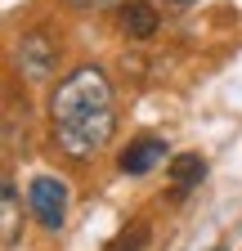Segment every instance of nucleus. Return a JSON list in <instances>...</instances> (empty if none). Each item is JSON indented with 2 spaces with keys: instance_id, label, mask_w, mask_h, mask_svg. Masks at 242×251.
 I'll return each mask as SVG.
<instances>
[{
  "instance_id": "nucleus-9",
  "label": "nucleus",
  "mask_w": 242,
  "mask_h": 251,
  "mask_svg": "<svg viewBox=\"0 0 242 251\" xmlns=\"http://www.w3.org/2000/svg\"><path fill=\"white\" fill-rule=\"evenodd\" d=\"M68 5H72V9H108L112 0H68Z\"/></svg>"
},
{
  "instance_id": "nucleus-5",
  "label": "nucleus",
  "mask_w": 242,
  "mask_h": 251,
  "mask_svg": "<svg viewBox=\"0 0 242 251\" xmlns=\"http://www.w3.org/2000/svg\"><path fill=\"white\" fill-rule=\"evenodd\" d=\"M117 27L126 31V36H135V41H148L162 27V14H157L153 0H126V5L117 9Z\"/></svg>"
},
{
  "instance_id": "nucleus-2",
  "label": "nucleus",
  "mask_w": 242,
  "mask_h": 251,
  "mask_svg": "<svg viewBox=\"0 0 242 251\" xmlns=\"http://www.w3.org/2000/svg\"><path fill=\"white\" fill-rule=\"evenodd\" d=\"M27 211L36 215V225L45 233H58L68 225V184L58 175H36L27 184Z\"/></svg>"
},
{
  "instance_id": "nucleus-10",
  "label": "nucleus",
  "mask_w": 242,
  "mask_h": 251,
  "mask_svg": "<svg viewBox=\"0 0 242 251\" xmlns=\"http://www.w3.org/2000/svg\"><path fill=\"white\" fill-rule=\"evenodd\" d=\"M170 5H193V0H170Z\"/></svg>"
},
{
  "instance_id": "nucleus-6",
  "label": "nucleus",
  "mask_w": 242,
  "mask_h": 251,
  "mask_svg": "<svg viewBox=\"0 0 242 251\" xmlns=\"http://www.w3.org/2000/svg\"><path fill=\"white\" fill-rule=\"evenodd\" d=\"M206 179V157L202 152H179L170 157V184H175V198H184L193 184Z\"/></svg>"
},
{
  "instance_id": "nucleus-8",
  "label": "nucleus",
  "mask_w": 242,
  "mask_h": 251,
  "mask_svg": "<svg viewBox=\"0 0 242 251\" xmlns=\"http://www.w3.org/2000/svg\"><path fill=\"white\" fill-rule=\"evenodd\" d=\"M148 238H153V225H148V220H135V225H126V229L112 238V247H108V251H144V247H148Z\"/></svg>"
},
{
  "instance_id": "nucleus-7",
  "label": "nucleus",
  "mask_w": 242,
  "mask_h": 251,
  "mask_svg": "<svg viewBox=\"0 0 242 251\" xmlns=\"http://www.w3.org/2000/svg\"><path fill=\"white\" fill-rule=\"evenodd\" d=\"M23 238V206H18V188H14V179L5 175V211H0V242L5 247H14Z\"/></svg>"
},
{
  "instance_id": "nucleus-3",
  "label": "nucleus",
  "mask_w": 242,
  "mask_h": 251,
  "mask_svg": "<svg viewBox=\"0 0 242 251\" xmlns=\"http://www.w3.org/2000/svg\"><path fill=\"white\" fill-rule=\"evenodd\" d=\"M18 72L23 76H32V81H41V76H49L54 72V63H58V41L49 36L45 27H32V31H23V41H18Z\"/></svg>"
},
{
  "instance_id": "nucleus-4",
  "label": "nucleus",
  "mask_w": 242,
  "mask_h": 251,
  "mask_svg": "<svg viewBox=\"0 0 242 251\" xmlns=\"http://www.w3.org/2000/svg\"><path fill=\"white\" fill-rule=\"evenodd\" d=\"M162 157H166V139L162 135H139V139H130L117 152V171L121 175H148Z\"/></svg>"
},
{
  "instance_id": "nucleus-1",
  "label": "nucleus",
  "mask_w": 242,
  "mask_h": 251,
  "mask_svg": "<svg viewBox=\"0 0 242 251\" xmlns=\"http://www.w3.org/2000/svg\"><path fill=\"white\" fill-rule=\"evenodd\" d=\"M49 121H54V144L68 157H76V162L95 157L112 139V130H117V94H112L99 63H76L58 81L54 99H49Z\"/></svg>"
}]
</instances>
